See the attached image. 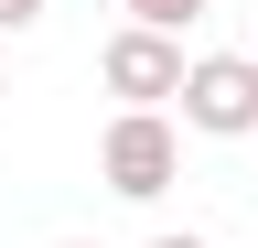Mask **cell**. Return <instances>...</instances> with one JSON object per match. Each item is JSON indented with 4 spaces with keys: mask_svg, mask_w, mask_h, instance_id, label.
Segmentation results:
<instances>
[{
    "mask_svg": "<svg viewBox=\"0 0 258 248\" xmlns=\"http://www.w3.org/2000/svg\"><path fill=\"white\" fill-rule=\"evenodd\" d=\"M97 173H108V194H129V205L172 194V173H183V130H172L161 108H118L108 140H97Z\"/></svg>",
    "mask_w": 258,
    "mask_h": 248,
    "instance_id": "cell-1",
    "label": "cell"
},
{
    "mask_svg": "<svg viewBox=\"0 0 258 248\" xmlns=\"http://www.w3.org/2000/svg\"><path fill=\"white\" fill-rule=\"evenodd\" d=\"M183 130H205V140H247L258 130V65H247V54H194Z\"/></svg>",
    "mask_w": 258,
    "mask_h": 248,
    "instance_id": "cell-2",
    "label": "cell"
},
{
    "mask_svg": "<svg viewBox=\"0 0 258 248\" xmlns=\"http://www.w3.org/2000/svg\"><path fill=\"white\" fill-rule=\"evenodd\" d=\"M97 76H108V97H129V108H161V97H183V43L172 33H140V22H129V33H108V54H97Z\"/></svg>",
    "mask_w": 258,
    "mask_h": 248,
    "instance_id": "cell-3",
    "label": "cell"
},
{
    "mask_svg": "<svg viewBox=\"0 0 258 248\" xmlns=\"http://www.w3.org/2000/svg\"><path fill=\"white\" fill-rule=\"evenodd\" d=\"M140 33H183V22H205V0H118Z\"/></svg>",
    "mask_w": 258,
    "mask_h": 248,
    "instance_id": "cell-4",
    "label": "cell"
},
{
    "mask_svg": "<svg viewBox=\"0 0 258 248\" xmlns=\"http://www.w3.org/2000/svg\"><path fill=\"white\" fill-rule=\"evenodd\" d=\"M32 22H43V0H0V43H11V33H32Z\"/></svg>",
    "mask_w": 258,
    "mask_h": 248,
    "instance_id": "cell-5",
    "label": "cell"
},
{
    "mask_svg": "<svg viewBox=\"0 0 258 248\" xmlns=\"http://www.w3.org/2000/svg\"><path fill=\"white\" fill-rule=\"evenodd\" d=\"M151 248H205V237H194V227H183V237H151Z\"/></svg>",
    "mask_w": 258,
    "mask_h": 248,
    "instance_id": "cell-6",
    "label": "cell"
},
{
    "mask_svg": "<svg viewBox=\"0 0 258 248\" xmlns=\"http://www.w3.org/2000/svg\"><path fill=\"white\" fill-rule=\"evenodd\" d=\"M64 248H97V237H64Z\"/></svg>",
    "mask_w": 258,
    "mask_h": 248,
    "instance_id": "cell-7",
    "label": "cell"
}]
</instances>
